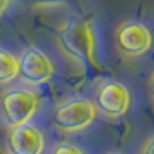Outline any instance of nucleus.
I'll return each instance as SVG.
<instances>
[{
	"mask_svg": "<svg viewBox=\"0 0 154 154\" xmlns=\"http://www.w3.org/2000/svg\"><path fill=\"white\" fill-rule=\"evenodd\" d=\"M57 45L64 56L80 66L97 68V36L87 19H73L59 28Z\"/></svg>",
	"mask_w": 154,
	"mask_h": 154,
	"instance_id": "nucleus-1",
	"label": "nucleus"
},
{
	"mask_svg": "<svg viewBox=\"0 0 154 154\" xmlns=\"http://www.w3.org/2000/svg\"><path fill=\"white\" fill-rule=\"evenodd\" d=\"M40 106V94L29 87H9L0 94V116L9 128L31 121Z\"/></svg>",
	"mask_w": 154,
	"mask_h": 154,
	"instance_id": "nucleus-2",
	"label": "nucleus"
},
{
	"mask_svg": "<svg viewBox=\"0 0 154 154\" xmlns=\"http://www.w3.org/2000/svg\"><path fill=\"white\" fill-rule=\"evenodd\" d=\"M99 111L94 100L87 97H71L56 106L52 126L61 133H78L87 130L97 119Z\"/></svg>",
	"mask_w": 154,
	"mask_h": 154,
	"instance_id": "nucleus-3",
	"label": "nucleus"
},
{
	"mask_svg": "<svg viewBox=\"0 0 154 154\" xmlns=\"http://www.w3.org/2000/svg\"><path fill=\"white\" fill-rule=\"evenodd\" d=\"M19 59V73L17 78L28 87H40L50 82L56 75V64L50 56L40 47L31 45L21 52Z\"/></svg>",
	"mask_w": 154,
	"mask_h": 154,
	"instance_id": "nucleus-4",
	"label": "nucleus"
},
{
	"mask_svg": "<svg viewBox=\"0 0 154 154\" xmlns=\"http://www.w3.org/2000/svg\"><path fill=\"white\" fill-rule=\"evenodd\" d=\"M114 43L125 57H140L152 49L154 36L144 23L125 21L116 28Z\"/></svg>",
	"mask_w": 154,
	"mask_h": 154,
	"instance_id": "nucleus-5",
	"label": "nucleus"
},
{
	"mask_svg": "<svg viewBox=\"0 0 154 154\" xmlns=\"http://www.w3.org/2000/svg\"><path fill=\"white\" fill-rule=\"evenodd\" d=\"M130 102H132V95L128 87L116 80H107L99 85L94 100L99 114L109 119H118L125 116L130 109Z\"/></svg>",
	"mask_w": 154,
	"mask_h": 154,
	"instance_id": "nucleus-6",
	"label": "nucleus"
},
{
	"mask_svg": "<svg viewBox=\"0 0 154 154\" xmlns=\"http://www.w3.org/2000/svg\"><path fill=\"white\" fill-rule=\"evenodd\" d=\"M7 146L11 154H43L45 135L31 121L9 128Z\"/></svg>",
	"mask_w": 154,
	"mask_h": 154,
	"instance_id": "nucleus-7",
	"label": "nucleus"
},
{
	"mask_svg": "<svg viewBox=\"0 0 154 154\" xmlns=\"http://www.w3.org/2000/svg\"><path fill=\"white\" fill-rule=\"evenodd\" d=\"M17 73H19L17 56H14L7 49H0V87L17 80Z\"/></svg>",
	"mask_w": 154,
	"mask_h": 154,
	"instance_id": "nucleus-8",
	"label": "nucleus"
},
{
	"mask_svg": "<svg viewBox=\"0 0 154 154\" xmlns=\"http://www.w3.org/2000/svg\"><path fill=\"white\" fill-rule=\"evenodd\" d=\"M52 154H87V152H85L78 144L69 142V140H64V142H59V144L54 147Z\"/></svg>",
	"mask_w": 154,
	"mask_h": 154,
	"instance_id": "nucleus-9",
	"label": "nucleus"
},
{
	"mask_svg": "<svg viewBox=\"0 0 154 154\" xmlns=\"http://www.w3.org/2000/svg\"><path fill=\"white\" fill-rule=\"evenodd\" d=\"M142 154H154V135L147 140V144H146V147H144Z\"/></svg>",
	"mask_w": 154,
	"mask_h": 154,
	"instance_id": "nucleus-10",
	"label": "nucleus"
},
{
	"mask_svg": "<svg viewBox=\"0 0 154 154\" xmlns=\"http://www.w3.org/2000/svg\"><path fill=\"white\" fill-rule=\"evenodd\" d=\"M11 2L12 0H0V17L7 12V9L11 7Z\"/></svg>",
	"mask_w": 154,
	"mask_h": 154,
	"instance_id": "nucleus-11",
	"label": "nucleus"
},
{
	"mask_svg": "<svg viewBox=\"0 0 154 154\" xmlns=\"http://www.w3.org/2000/svg\"><path fill=\"white\" fill-rule=\"evenodd\" d=\"M149 92H151V97L154 99V75L151 76V82H149Z\"/></svg>",
	"mask_w": 154,
	"mask_h": 154,
	"instance_id": "nucleus-12",
	"label": "nucleus"
},
{
	"mask_svg": "<svg viewBox=\"0 0 154 154\" xmlns=\"http://www.w3.org/2000/svg\"><path fill=\"white\" fill-rule=\"evenodd\" d=\"M109 154H121V152H109Z\"/></svg>",
	"mask_w": 154,
	"mask_h": 154,
	"instance_id": "nucleus-13",
	"label": "nucleus"
}]
</instances>
